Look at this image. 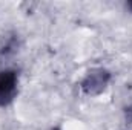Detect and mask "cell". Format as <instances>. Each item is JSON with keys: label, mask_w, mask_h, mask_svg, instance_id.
Segmentation results:
<instances>
[{"label": "cell", "mask_w": 132, "mask_h": 130, "mask_svg": "<svg viewBox=\"0 0 132 130\" xmlns=\"http://www.w3.org/2000/svg\"><path fill=\"white\" fill-rule=\"evenodd\" d=\"M111 81V72L103 67H95L86 73L83 81L80 83V89L85 95L94 97L101 94Z\"/></svg>", "instance_id": "cell-1"}, {"label": "cell", "mask_w": 132, "mask_h": 130, "mask_svg": "<svg viewBox=\"0 0 132 130\" xmlns=\"http://www.w3.org/2000/svg\"><path fill=\"white\" fill-rule=\"evenodd\" d=\"M19 92V77L12 69L0 70V107L9 106Z\"/></svg>", "instance_id": "cell-2"}, {"label": "cell", "mask_w": 132, "mask_h": 130, "mask_svg": "<svg viewBox=\"0 0 132 130\" xmlns=\"http://www.w3.org/2000/svg\"><path fill=\"white\" fill-rule=\"evenodd\" d=\"M126 6H128V8L132 11V2H128V3H126Z\"/></svg>", "instance_id": "cell-3"}]
</instances>
